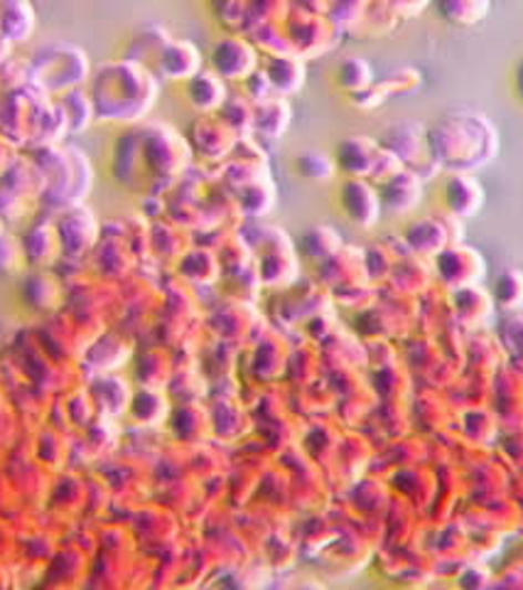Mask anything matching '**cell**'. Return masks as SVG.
<instances>
[{"label": "cell", "mask_w": 523, "mask_h": 590, "mask_svg": "<svg viewBox=\"0 0 523 590\" xmlns=\"http://www.w3.org/2000/svg\"><path fill=\"white\" fill-rule=\"evenodd\" d=\"M445 202L454 217H472V214L484 204V190L474 183L470 175L458 173L448 180Z\"/></svg>", "instance_id": "5"}, {"label": "cell", "mask_w": 523, "mask_h": 590, "mask_svg": "<svg viewBox=\"0 0 523 590\" xmlns=\"http://www.w3.org/2000/svg\"><path fill=\"white\" fill-rule=\"evenodd\" d=\"M494 295L499 305H504V308H514V305L523 303V271H504L502 278L496 281Z\"/></svg>", "instance_id": "9"}, {"label": "cell", "mask_w": 523, "mask_h": 590, "mask_svg": "<svg viewBox=\"0 0 523 590\" xmlns=\"http://www.w3.org/2000/svg\"><path fill=\"white\" fill-rule=\"evenodd\" d=\"M298 167L307 180H312V183H327V180H332L337 163L335 157L325 155L322 151H307L298 157Z\"/></svg>", "instance_id": "7"}, {"label": "cell", "mask_w": 523, "mask_h": 590, "mask_svg": "<svg viewBox=\"0 0 523 590\" xmlns=\"http://www.w3.org/2000/svg\"><path fill=\"white\" fill-rule=\"evenodd\" d=\"M381 145L386 151H391L398 161H408L411 163L413 157L418 155L420 148H425L428 151V143H425V135L423 131H418V126H393L386 133H381Z\"/></svg>", "instance_id": "6"}, {"label": "cell", "mask_w": 523, "mask_h": 590, "mask_svg": "<svg viewBox=\"0 0 523 590\" xmlns=\"http://www.w3.org/2000/svg\"><path fill=\"white\" fill-rule=\"evenodd\" d=\"M420 200V180L413 173H398L389 177L379 190L381 210L391 214L411 212Z\"/></svg>", "instance_id": "4"}, {"label": "cell", "mask_w": 523, "mask_h": 590, "mask_svg": "<svg viewBox=\"0 0 523 590\" xmlns=\"http://www.w3.org/2000/svg\"><path fill=\"white\" fill-rule=\"evenodd\" d=\"M411 232L425 234V242H420L416 252H442V246L448 244L445 240V230H438L433 222H418L411 226Z\"/></svg>", "instance_id": "10"}, {"label": "cell", "mask_w": 523, "mask_h": 590, "mask_svg": "<svg viewBox=\"0 0 523 590\" xmlns=\"http://www.w3.org/2000/svg\"><path fill=\"white\" fill-rule=\"evenodd\" d=\"M425 143L430 161L458 170V173L486 165L499 145L496 131L486 116L468 109L440 116L435 126L425 133Z\"/></svg>", "instance_id": "1"}, {"label": "cell", "mask_w": 523, "mask_h": 590, "mask_svg": "<svg viewBox=\"0 0 523 590\" xmlns=\"http://www.w3.org/2000/svg\"><path fill=\"white\" fill-rule=\"evenodd\" d=\"M377 161H379V151H377V145L367 139V135H349L347 141L337 145L335 163L351 177L369 175L371 170L377 167Z\"/></svg>", "instance_id": "2"}, {"label": "cell", "mask_w": 523, "mask_h": 590, "mask_svg": "<svg viewBox=\"0 0 523 590\" xmlns=\"http://www.w3.org/2000/svg\"><path fill=\"white\" fill-rule=\"evenodd\" d=\"M337 79H339V87L349 89V92H361V89L371 87V70L367 62L359 60V57H351V60L339 64Z\"/></svg>", "instance_id": "8"}, {"label": "cell", "mask_w": 523, "mask_h": 590, "mask_svg": "<svg viewBox=\"0 0 523 590\" xmlns=\"http://www.w3.org/2000/svg\"><path fill=\"white\" fill-rule=\"evenodd\" d=\"M342 207L347 210L349 220L359 226H371L377 224L381 202L379 195L373 192L363 180L351 177L349 183L342 187Z\"/></svg>", "instance_id": "3"}]
</instances>
